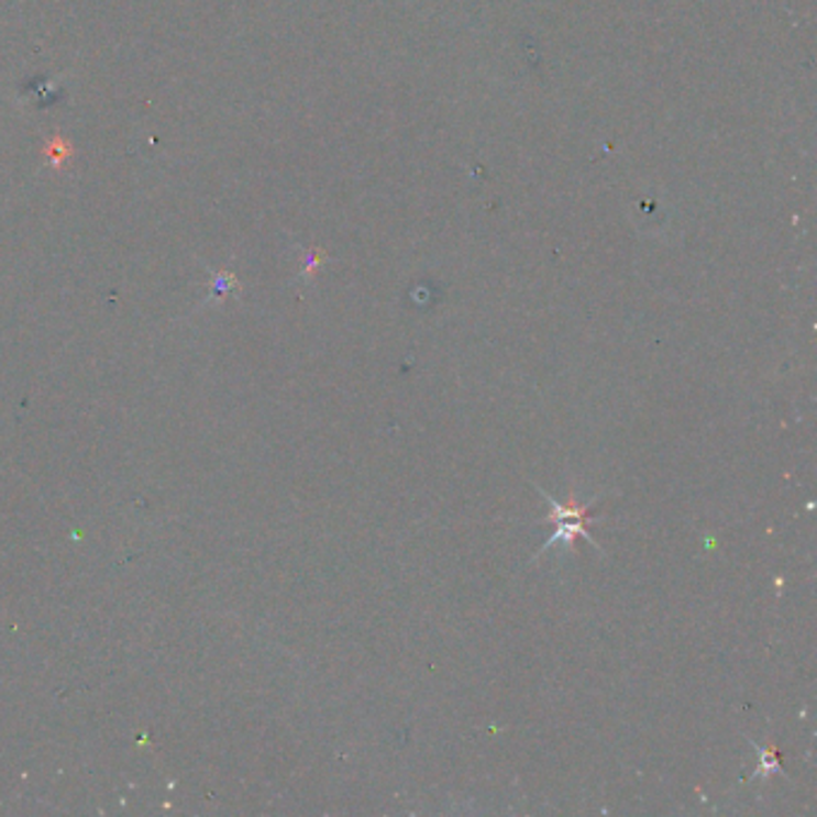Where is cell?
<instances>
[{"instance_id": "6da1fadb", "label": "cell", "mask_w": 817, "mask_h": 817, "mask_svg": "<svg viewBox=\"0 0 817 817\" xmlns=\"http://www.w3.org/2000/svg\"><path fill=\"white\" fill-rule=\"evenodd\" d=\"M590 522L593 520H578V518H571V520H556V530H554V534H552V538H546V542L538 549V554H534L532 559H538L542 552H546V549L549 546H554V544H564L566 549H571V552H573V549H575V538H585L587 542H590L595 549H599V544L593 540V534H590V530H587V526H590Z\"/></svg>"}, {"instance_id": "7a4b0ae2", "label": "cell", "mask_w": 817, "mask_h": 817, "mask_svg": "<svg viewBox=\"0 0 817 817\" xmlns=\"http://www.w3.org/2000/svg\"><path fill=\"white\" fill-rule=\"evenodd\" d=\"M542 497L546 499V504L552 506V511H549V516L544 518V522H556V520H571V518H578V520H593V522H599L601 516H590V506L593 504H575L573 499H568V504H559L554 497H549V492H544L542 487H538Z\"/></svg>"}, {"instance_id": "3957f363", "label": "cell", "mask_w": 817, "mask_h": 817, "mask_svg": "<svg viewBox=\"0 0 817 817\" xmlns=\"http://www.w3.org/2000/svg\"><path fill=\"white\" fill-rule=\"evenodd\" d=\"M750 743H753V748L758 750V755H760V765H758V770L753 774H750V780H755V776H762V780H768V776H772L776 772L786 776V772L782 770L780 750H776L774 746H760L758 741H750Z\"/></svg>"}, {"instance_id": "277c9868", "label": "cell", "mask_w": 817, "mask_h": 817, "mask_svg": "<svg viewBox=\"0 0 817 817\" xmlns=\"http://www.w3.org/2000/svg\"><path fill=\"white\" fill-rule=\"evenodd\" d=\"M73 154H75V150H73V144L68 140H65V137H53L46 144V150H44V161H46L48 168L60 170L73 158Z\"/></svg>"}]
</instances>
